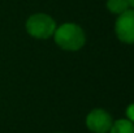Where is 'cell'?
I'll list each match as a JSON object with an SVG mask.
<instances>
[{
  "label": "cell",
  "mask_w": 134,
  "mask_h": 133,
  "mask_svg": "<svg viewBox=\"0 0 134 133\" xmlns=\"http://www.w3.org/2000/svg\"><path fill=\"white\" fill-rule=\"evenodd\" d=\"M55 42L59 47L66 51H77L85 44L83 30L74 24H64L55 30Z\"/></svg>",
  "instance_id": "cell-1"
},
{
  "label": "cell",
  "mask_w": 134,
  "mask_h": 133,
  "mask_svg": "<svg viewBox=\"0 0 134 133\" xmlns=\"http://www.w3.org/2000/svg\"><path fill=\"white\" fill-rule=\"evenodd\" d=\"M126 115H128V118L134 121V104H130L129 107H128V110H126Z\"/></svg>",
  "instance_id": "cell-7"
},
{
  "label": "cell",
  "mask_w": 134,
  "mask_h": 133,
  "mask_svg": "<svg viewBox=\"0 0 134 133\" xmlns=\"http://www.w3.org/2000/svg\"><path fill=\"white\" fill-rule=\"evenodd\" d=\"M116 34L121 42L134 43V10L128 9L116 21Z\"/></svg>",
  "instance_id": "cell-3"
},
{
  "label": "cell",
  "mask_w": 134,
  "mask_h": 133,
  "mask_svg": "<svg viewBox=\"0 0 134 133\" xmlns=\"http://www.w3.org/2000/svg\"><path fill=\"white\" fill-rule=\"evenodd\" d=\"M128 1H129V4H130L132 7H134V0H128Z\"/></svg>",
  "instance_id": "cell-8"
},
{
  "label": "cell",
  "mask_w": 134,
  "mask_h": 133,
  "mask_svg": "<svg viewBox=\"0 0 134 133\" xmlns=\"http://www.w3.org/2000/svg\"><path fill=\"white\" fill-rule=\"evenodd\" d=\"M109 131L111 133H134V124L130 120L121 119L113 123Z\"/></svg>",
  "instance_id": "cell-5"
},
{
  "label": "cell",
  "mask_w": 134,
  "mask_h": 133,
  "mask_svg": "<svg viewBox=\"0 0 134 133\" xmlns=\"http://www.w3.org/2000/svg\"><path fill=\"white\" fill-rule=\"evenodd\" d=\"M112 118L111 115L100 108L91 111L86 118V125L94 133H107L112 127Z\"/></svg>",
  "instance_id": "cell-4"
},
{
  "label": "cell",
  "mask_w": 134,
  "mask_h": 133,
  "mask_svg": "<svg viewBox=\"0 0 134 133\" xmlns=\"http://www.w3.org/2000/svg\"><path fill=\"white\" fill-rule=\"evenodd\" d=\"M129 1L128 0H108L107 1V8L116 14H121L125 10L129 9Z\"/></svg>",
  "instance_id": "cell-6"
},
{
  "label": "cell",
  "mask_w": 134,
  "mask_h": 133,
  "mask_svg": "<svg viewBox=\"0 0 134 133\" xmlns=\"http://www.w3.org/2000/svg\"><path fill=\"white\" fill-rule=\"evenodd\" d=\"M26 30L34 38L46 39V38H49L55 33L56 22L53 21L52 17L47 16L44 13H37V14H33L27 20Z\"/></svg>",
  "instance_id": "cell-2"
}]
</instances>
